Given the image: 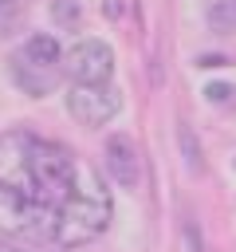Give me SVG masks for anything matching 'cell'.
I'll use <instances>...</instances> for the list:
<instances>
[{"instance_id":"cell-1","label":"cell","mask_w":236,"mask_h":252,"mask_svg":"<svg viewBox=\"0 0 236 252\" xmlns=\"http://www.w3.org/2000/svg\"><path fill=\"white\" fill-rule=\"evenodd\" d=\"M110 224V189L102 185L94 165H75L71 189L59 201V228H55V244L75 248L87 244L94 236H102Z\"/></svg>"},{"instance_id":"cell-2","label":"cell","mask_w":236,"mask_h":252,"mask_svg":"<svg viewBox=\"0 0 236 252\" xmlns=\"http://www.w3.org/2000/svg\"><path fill=\"white\" fill-rule=\"evenodd\" d=\"M55 228H59V205L0 185V232L28 240H55Z\"/></svg>"},{"instance_id":"cell-3","label":"cell","mask_w":236,"mask_h":252,"mask_svg":"<svg viewBox=\"0 0 236 252\" xmlns=\"http://www.w3.org/2000/svg\"><path fill=\"white\" fill-rule=\"evenodd\" d=\"M75 158L67 146L59 142H43V138H31V150H28V169H31V181H35V197L39 201H51L59 205L71 189V177H75Z\"/></svg>"},{"instance_id":"cell-4","label":"cell","mask_w":236,"mask_h":252,"mask_svg":"<svg viewBox=\"0 0 236 252\" xmlns=\"http://www.w3.org/2000/svg\"><path fill=\"white\" fill-rule=\"evenodd\" d=\"M122 110V94L114 83H71L67 87V114L83 126H106Z\"/></svg>"},{"instance_id":"cell-5","label":"cell","mask_w":236,"mask_h":252,"mask_svg":"<svg viewBox=\"0 0 236 252\" xmlns=\"http://www.w3.org/2000/svg\"><path fill=\"white\" fill-rule=\"evenodd\" d=\"M63 71L71 75V83H110L114 75V47L106 39H79L67 55H63Z\"/></svg>"},{"instance_id":"cell-6","label":"cell","mask_w":236,"mask_h":252,"mask_svg":"<svg viewBox=\"0 0 236 252\" xmlns=\"http://www.w3.org/2000/svg\"><path fill=\"white\" fill-rule=\"evenodd\" d=\"M102 165H106V177H110L118 189H138V181H142V158H138V150H134V142H130L126 134L106 138V146H102Z\"/></svg>"},{"instance_id":"cell-7","label":"cell","mask_w":236,"mask_h":252,"mask_svg":"<svg viewBox=\"0 0 236 252\" xmlns=\"http://www.w3.org/2000/svg\"><path fill=\"white\" fill-rule=\"evenodd\" d=\"M12 59H16V63H24V67L55 71V63H63V47H59V39H55L51 32H31V35L24 39V47H20Z\"/></svg>"},{"instance_id":"cell-8","label":"cell","mask_w":236,"mask_h":252,"mask_svg":"<svg viewBox=\"0 0 236 252\" xmlns=\"http://www.w3.org/2000/svg\"><path fill=\"white\" fill-rule=\"evenodd\" d=\"M208 28L216 35H232L236 32V0H216L208 8Z\"/></svg>"},{"instance_id":"cell-9","label":"cell","mask_w":236,"mask_h":252,"mask_svg":"<svg viewBox=\"0 0 236 252\" xmlns=\"http://www.w3.org/2000/svg\"><path fill=\"white\" fill-rule=\"evenodd\" d=\"M177 142L185 146V161H189V169H201V146H197V138H193V130H189V126H181V130H177Z\"/></svg>"},{"instance_id":"cell-10","label":"cell","mask_w":236,"mask_h":252,"mask_svg":"<svg viewBox=\"0 0 236 252\" xmlns=\"http://www.w3.org/2000/svg\"><path fill=\"white\" fill-rule=\"evenodd\" d=\"M232 94H236V91H232V87H224V83H216V87L208 83V87H205V98H208V102H228Z\"/></svg>"},{"instance_id":"cell-11","label":"cell","mask_w":236,"mask_h":252,"mask_svg":"<svg viewBox=\"0 0 236 252\" xmlns=\"http://www.w3.org/2000/svg\"><path fill=\"white\" fill-rule=\"evenodd\" d=\"M0 252H24V248H20V244H16V240H8V236H4V232H0Z\"/></svg>"},{"instance_id":"cell-12","label":"cell","mask_w":236,"mask_h":252,"mask_svg":"<svg viewBox=\"0 0 236 252\" xmlns=\"http://www.w3.org/2000/svg\"><path fill=\"white\" fill-rule=\"evenodd\" d=\"M8 4H16V0H0V8H8Z\"/></svg>"}]
</instances>
